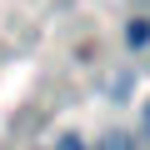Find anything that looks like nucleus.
<instances>
[{
	"instance_id": "f257e3e1",
	"label": "nucleus",
	"mask_w": 150,
	"mask_h": 150,
	"mask_svg": "<svg viewBox=\"0 0 150 150\" xmlns=\"http://www.w3.org/2000/svg\"><path fill=\"white\" fill-rule=\"evenodd\" d=\"M145 40H150V20H130V25H125V45L135 50V45H145Z\"/></svg>"
},
{
	"instance_id": "f03ea898",
	"label": "nucleus",
	"mask_w": 150,
	"mask_h": 150,
	"mask_svg": "<svg viewBox=\"0 0 150 150\" xmlns=\"http://www.w3.org/2000/svg\"><path fill=\"white\" fill-rule=\"evenodd\" d=\"M100 150H135V135H125V130H110V135L100 140Z\"/></svg>"
},
{
	"instance_id": "7ed1b4c3",
	"label": "nucleus",
	"mask_w": 150,
	"mask_h": 150,
	"mask_svg": "<svg viewBox=\"0 0 150 150\" xmlns=\"http://www.w3.org/2000/svg\"><path fill=\"white\" fill-rule=\"evenodd\" d=\"M55 150H85V140H80V135H60V145H55Z\"/></svg>"
},
{
	"instance_id": "20e7f679",
	"label": "nucleus",
	"mask_w": 150,
	"mask_h": 150,
	"mask_svg": "<svg viewBox=\"0 0 150 150\" xmlns=\"http://www.w3.org/2000/svg\"><path fill=\"white\" fill-rule=\"evenodd\" d=\"M145 125H150V105H145Z\"/></svg>"
}]
</instances>
